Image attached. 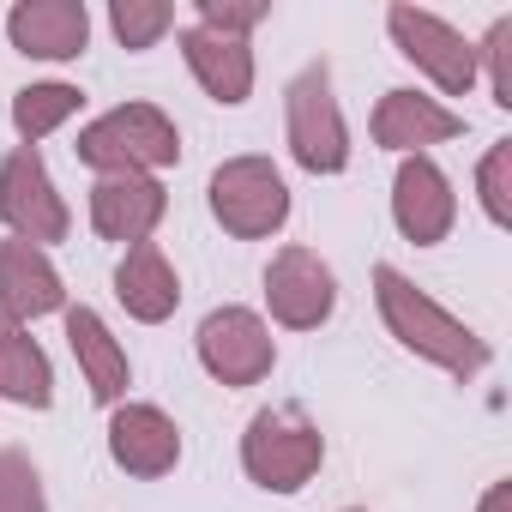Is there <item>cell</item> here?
I'll use <instances>...</instances> for the list:
<instances>
[{"mask_svg": "<svg viewBox=\"0 0 512 512\" xmlns=\"http://www.w3.org/2000/svg\"><path fill=\"white\" fill-rule=\"evenodd\" d=\"M374 302H380L386 332H392L404 350H416L422 362H434V368H446V374H458V380H476V374L488 368V344H482L464 320H452L434 296H422L398 266H374Z\"/></svg>", "mask_w": 512, "mask_h": 512, "instance_id": "1", "label": "cell"}, {"mask_svg": "<svg viewBox=\"0 0 512 512\" xmlns=\"http://www.w3.org/2000/svg\"><path fill=\"white\" fill-rule=\"evenodd\" d=\"M73 151H79V163H91L103 175H151V169L181 163V133L157 103H121V109L97 115Z\"/></svg>", "mask_w": 512, "mask_h": 512, "instance_id": "2", "label": "cell"}, {"mask_svg": "<svg viewBox=\"0 0 512 512\" xmlns=\"http://www.w3.org/2000/svg\"><path fill=\"white\" fill-rule=\"evenodd\" d=\"M320 464H326V434L296 404L260 410V416L247 422V434H241V470L260 482V488H272V494L308 488Z\"/></svg>", "mask_w": 512, "mask_h": 512, "instance_id": "3", "label": "cell"}, {"mask_svg": "<svg viewBox=\"0 0 512 512\" xmlns=\"http://www.w3.org/2000/svg\"><path fill=\"white\" fill-rule=\"evenodd\" d=\"M284 109H290V151L308 175H338L350 163V127H344V109L332 97V61H308L290 91H284Z\"/></svg>", "mask_w": 512, "mask_h": 512, "instance_id": "4", "label": "cell"}, {"mask_svg": "<svg viewBox=\"0 0 512 512\" xmlns=\"http://www.w3.org/2000/svg\"><path fill=\"white\" fill-rule=\"evenodd\" d=\"M211 217L241 241L278 235L284 217H290V187L266 157H229L211 175Z\"/></svg>", "mask_w": 512, "mask_h": 512, "instance_id": "5", "label": "cell"}, {"mask_svg": "<svg viewBox=\"0 0 512 512\" xmlns=\"http://www.w3.org/2000/svg\"><path fill=\"white\" fill-rule=\"evenodd\" d=\"M0 217L7 229L31 247H49V241H67V199L55 193L49 181V163L37 145H13L7 163H0Z\"/></svg>", "mask_w": 512, "mask_h": 512, "instance_id": "6", "label": "cell"}, {"mask_svg": "<svg viewBox=\"0 0 512 512\" xmlns=\"http://www.w3.org/2000/svg\"><path fill=\"white\" fill-rule=\"evenodd\" d=\"M193 344H199L205 374L223 380V386H260L272 374V362H278V344H272L266 320L253 314V308H217V314H205V326H199Z\"/></svg>", "mask_w": 512, "mask_h": 512, "instance_id": "7", "label": "cell"}, {"mask_svg": "<svg viewBox=\"0 0 512 512\" xmlns=\"http://www.w3.org/2000/svg\"><path fill=\"white\" fill-rule=\"evenodd\" d=\"M266 302H272L278 326L314 332L338 308V278H332V266L320 260L314 247H284V253H272V266H266Z\"/></svg>", "mask_w": 512, "mask_h": 512, "instance_id": "8", "label": "cell"}, {"mask_svg": "<svg viewBox=\"0 0 512 512\" xmlns=\"http://www.w3.org/2000/svg\"><path fill=\"white\" fill-rule=\"evenodd\" d=\"M386 31H392L398 55L416 61L446 97H464V91L476 85V49H470L446 19H434V13H422V7H392V13H386Z\"/></svg>", "mask_w": 512, "mask_h": 512, "instance_id": "9", "label": "cell"}, {"mask_svg": "<svg viewBox=\"0 0 512 512\" xmlns=\"http://www.w3.org/2000/svg\"><path fill=\"white\" fill-rule=\"evenodd\" d=\"M392 217L404 229V241L416 247H434L452 235V217H458V193L446 181V169L434 157H404L398 163V181H392Z\"/></svg>", "mask_w": 512, "mask_h": 512, "instance_id": "10", "label": "cell"}, {"mask_svg": "<svg viewBox=\"0 0 512 512\" xmlns=\"http://www.w3.org/2000/svg\"><path fill=\"white\" fill-rule=\"evenodd\" d=\"M163 211H169V193H163L157 175H103L91 187V223H97L103 241L139 247V241H151Z\"/></svg>", "mask_w": 512, "mask_h": 512, "instance_id": "11", "label": "cell"}, {"mask_svg": "<svg viewBox=\"0 0 512 512\" xmlns=\"http://www.w3.org/2000/svg\"><path fill=\"white\" fill-rule=\"evenodd\" d=\"M55 308H67V290H61V272L49 266V253L7 235L0 241V320L31 326Z\"/></svg>", "mask_w": 512, "mask_h": 512, "instance_id": "12", "label": "cell"}, {"mask_svg": "<svg viewBox=\"0 0 512 512\" xmlns=\"http://www.w3.org/2000/svg\"><path fill=\"white\" fill-rule=\"evenodd\" d=\"M7 37L31 61H73L91 43V13L85 0H19L7 13Z\"/></svg>", "mask_w": 512, "mask_h": 512, "instance_id": "13", "label": "cell"}, {"mask_svg": "<svg viewBox=\"0 0 512 512\" xmlns=\"http://www.w3.org/2000/svg\"><path fill=\"white\" fill-rule=\"evenodd\" d=\"M109 458L127 476H169L181 458V428L157 404H121L109 422Z\"/></svg>", "mask_w": 512, "mask_h": 512, "instance_id": "14", "label": "cell"}, {"mask_svg": "<svg viewBox=\"0 0 512 512\" xmlns=\"http://www.w3.org/2000/svg\"><path fill=\"white\" fill-rule=\"evenodd\" d=\"M464 133V115H452L446 103L422 97V91H386L374 109V145L422 157V145H446Z\"/></svg>", "mask_w": 512, "mask_h": 512, "instance_id": "15", "label": "cell"}, {"mask_svg": "<svg viewBox=\"0 0 512 512\" xmlns=\"http://www.w3.org/2000/svg\"><path fill=\"white\" fill-rule=\"evenodd\" d=\"M181 55H187V67H193V79L205 85L211 103H229V109L247 103V91H253V49L241 37H217L205 25H187L181 31Z\"/></svg>", "mask_w": 512, "mask_h": 512, "instance_id": "16", "label": "cell"}, {"mask_svg": "<svg viewBox=\"0 0 512 512\" xmlns=\"http://www.w3.org/2000/svg\"><path fill=\"white\" fill-rule=\"evenodd\" d=\"M115 296H121V308H127L133 320H145V326H163V320L175 314L181 284H175V272H169V260H163L157 241L127 247V260L115 266Z\"/></svg>", "mask_w": 512, "mask_h": 512, "instance_id": "17", "label": "cell"}, {"mask_svg": "<svg viewBox=\"0 0 512 512\" xmlns=\"http://www.w3.org/2000/svg\"><path fill=\"white\" fill-rule=\"evenodd\" d=\"M67 344H73V356H79V368H85L91 398H97V404H121L133 368H127V350L109 338V326H103L97 308H73V314H67Z\"/></svg>", "mask_w": 512, "mask_h": 512, "instance_id": "18", "label": "cell"}, {"mask_svg": "<svg viewBox=\"0 0 512 512\" xmlns=\"http://www.w3.org/2000/svg\"><path fill=\"white\" fill-rule=\"evenodd\" d=\"M0 398L25 404V410H49L55 404V368H49L43 344L25 326H13V320H0Z\"/></svg>", "mask_w": 512, "mask_h": 512, "instance_id": "19", "label": "cell"}, {"mask_svg": "<svg viewBox=\"0 0 512 512\" xmlns=\"http://www.w3.org/2000/svg\"><path fill=\"white\" fill-rule=\"evenodd\" d=\"M79 103H85L79 85H61V79H49V85H25V91L13 97V127H19L25 145H37V139H49Z\"/></svg>", "mask_w": 512, "mask_h": 512, "instance_id": "20", "label": "cell"}, {"mask_svg": "<svg viewBox=\"0 0 512 512\" xmlns=\"http://www.w3.org/2000/svg\"><path fill=\"white\" fill-rule=\"evenodd\" d=\"M109 25H115V37L127 49H151L163 31H175V7H169V0H115Z\"/></svg>", "mask_w": 512, "mask_h": 512, "instance_id": "21", "label": "cell"}, {"mask_svg": "<svg viewBox=\"0 0 512 512\" xmlns=\"http://www.w3.org/2000/svg\"><path fill=\"white\" fill-rule=\"evenodd\" d=\"M0 512H49L43 476H37L31 452H19V446H0Z\"/></svg>", "mask_w": 512, "mask_h": 512, "instance_id": "22", "label": "cell"}, {"mask_svg": "<svg viewBox=\"0 0 512 512\" xmlns=\"http://www.w3.org/2000/svg\"><path fill=\"white\" fill-rule=\"evenodd\" d=\"M476 187H482V211H488V223H512V139H494L488 145V157H482V169H476Z\"/></svg>", "mask_w": 512, "mask_h": 512, "instance_id": "23", "label": "cell"}, {"mask_svg": "<svg viewBox=\"0 0 512 512\" xmlns=\"http://www.w3.org/2000/svg\"><path fill=\"white\" fill-rule=\"evenodd\" d=\"M266 13H272L266 0H199V25L217 31V37H241V43H247V31L260 25Z\"/></svg>", "mask_w": 512, "mask_h": 512, "instance_id": "24", "label": "cell"}, {"mask_svg": "<svg viewBox=\"0 0 512 512\" xmlns=\"http://www.w3.org/2000/svg\"><path fill=\"white\" fill-rule=\"evenodd\" d=\"M476 61H488V85H494V103L512 109V19H494L488 43L476 49Z\"/></svg>", "mask_w": 512, "mask_h": 512, "instance_id": "25", "label": "cell"}, {"mask_svg": "<svg viewBox=\"0 0 512 512\" xmlns=\"http://www.w3.org/2000/svg\"><path fill=\"white\" fill-rule=\"evenodd\" d=\"M476 512H512V482H494L488 494H482V506Z\"/></svg>", "mask_w": 512, "mask_h": 512, "instance_id": "26", "label": "cell"}, {"mask_svg": "<svg viewBox=\"0 0 512 512\" xmlns=\"http://www.w3.org/2000/svg\"><path fill=\"white\" fill-rule=\"evenodd\" d=\"M350 512H362V506H350Z\"/></svg>", "mask_w": 512, "mask_h": 512, "instance_id": "27", "label": "cell"}]
</instances>
